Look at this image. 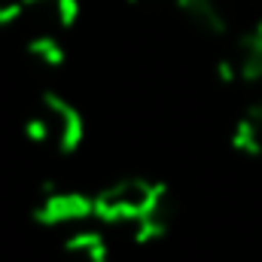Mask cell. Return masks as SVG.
<instances>
[{
  "mask_svg": "<svg viewBox=\"0 0 262 262\" xmlns=\"http://www.w3.org/2000/svg\"><path fill=\"white\" fill-rule=\"evenodd\" d=\"M216 76L223 82H259L262 79V18L238 37V43L220 58Z\"/></svg>",
  "mask_w": 262,
  "mask_h": 262,
  "instance_id": "5",
  "label": "cell"
},
{
  "mask_svg": "<svg viewBox=\"0 0 262 262\" xmlns=\"http://www.w3.org/2000/svg\"><path fill=\"white\" fill-rule=\"evenodd\" d=\"M232 146L244 156L262 159V101L247 107V113L235 122L232 131Z\"/></svg>",
  "mask_w": 262,
  "mask_h": 262,
  "instance_id": "7",
  "label": "cell"
},
{
  "mask_svg": "<svg viewBox=\"0 0 262 262\" xmlns=\"http://www.w3.org/2000/svg\"><path fill=\"white\" fill-rule=\"evenodd\" d=\"M25 52L43 67H61L64 58H67L64 43H61V37H55V34H28Z\"/></svg>",
  "mask_w": 262,
  "mask_h": 262,
  "instance_id": "9",
  "label": "cell"
},
{
  "mask_svg": "<svg viewBox=\"0 0 262 262\" xmlns=\"http://www.w3.org/2000/svg\"><path fill=\"white\" fill-rule=\"evenodd\" d=\"M165 204H171V192L165 183L149 177H122L95 195V216L101 223L134 226Z\"/></svg>",
  "mask_w": 262,
  "mask_h": 262,
  "instance_id": "2",
  "label": "cell"
},
{
  "mask_svg": "<svg viewBox=\"0 0 262 262\" xmlns=\"http://www.w3.org/2000/svg\"><path fill=\"white\" fill-rule=\"evenodd\" d=\"M174 3H177V9L195 25L198 31H204L210 37L229 34V28L235 21L232 0H174Z\"/></svg>",
  "mask_w": 262,
  "mask_h": 262,
  "instance_id": "6",
  "label": "cell"
},
{
  "mask_svg": "<svg viewBox=\"0 0 262 262\" xmlns=\"http://www.w3.org/2000/svg\"><path fill=\"white\" fill-rule=\"evenodd\" d=\"M95 216V195H85L70 186H55L46 183L34 201V220L49 229H64V226H79Z\"/></svg>",
  "mask_w": 262,
  "mask_h": 262,
  "instance_id": "3",
  "label": "cell"
},
{
  "mask_svg": "<svg viewBox=\"0 0 262 262\" xmlns=\"http://www.w3.org/2000/svg\"><path fill=\"white\" fill-rule=\"evenodd\" d=\"M18 21V0H0V31Z\"/></svg>",
  "mask_w": 262,
  "mask_h": 262,
  "instance_id": "10",
  "label": "cell"
},
{
  "mask_svg": "<svg viewBox=\"0 0 262 262\" xmlns=\"http://www.w3.org/2000/svg\"><path fill=\"white\" fill-rule=\"evenodd\" d=\"M131 6H140V3H149V0H128Z\"/></svg>",
  "mask_w": 262,
  "mask_h": 262,
  "instance_id": "11",
  "label": "cell"
},
{
  "mask_svg": "<svg viewBox=\"0 0 262 262\" xmlns=\"http://www.w3.org/2000/svg\"><path fill=\"white\" fill-rule=\"evenodd\" d=\"M25 137L40 146H52L55 152L70 156L85 140V119L76 104H70L58 92H43L37 110L25 122Z\"/></svg>",
  "mask_w": 262,
  "mask_h": 262,
  "instance_id": "1",
  "label": "cell"
},
{
  "mask_svg": "<svg viewBox=\"0 0 262 262\" xmlns=\"http://www.w3.org/2000/svg\"><path fill=\"white\" fill-rule=\"evenodd\" d=\"M79 18V0H18V21L28 34L61 37Z\"/></svg>",
  "mask_w": 262,
  "mask_h": 262,
  "instance_id": "4",
  "label": "cell"
},
{
  "mask_svg": "<svg viewBox=\"0 0 262 262\" xmlns=\"http://www.w3.org/2000/svg\"><path fill=\"white\" fill-rule=\"evenodd\" d=\"M64 259L67 262H113L104 235H98V232H73L64 241Z\"/></svg>",
  "mask_w": 262,
  "mask_h": 262,
  "instance_id": "8",
  "label": "cell"
}]
</instances>
